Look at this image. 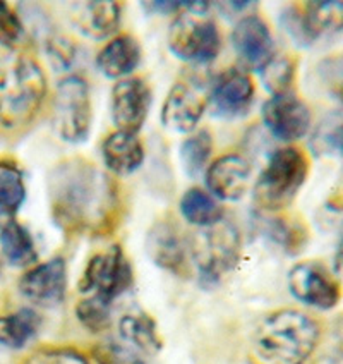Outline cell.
<instances>
[{"mask_svg": "<svg viewBox=\"0 0 343 364\" xmlns=\"http://www.w3.org/2000/svg\"><path fill=\"white\" fill-rule=\"evenodd\" d=\"M52 218L65 232L105 234L121 215V191L107 172L82 156L62 160L48 177Z\"/></svg>", "mask_w": 343, "mask_h": 364, "instance_id": "6da1fadb", "label": "cell"}, {"mask_svg": "<svg viewBox=\"0 0 343 364\" xmlns=\"http://www.w3.org/2000/svg\"><path fill=\"white\" fill-rule=\"evenodd\" d=\"M47 97L41 65L24 52L0 53V129L19 131L35 121Z\"/></svg>", "mask_w": 343, "mask_h": 364, "instance_id": "7a4b0ae2", "label": "cell"}, {"mask_svg": "<svg viewBox=\"0 0 343 364\" xmlns=\"http://www.w3.org/2000/svg\"><path fill=\"white\" fill-rule=\"evenodd\" d=\"M320 325L309 314L280 309L259 323L254 347L266 364H305L320 344Z\"/></svg>", "mask_w": 343, "mask_h": 364, "instance_id": "3957f363", "label": "cell"}, {"mask_svg": "<svg viewBox=\"0 0 343 364\" xmlns=\"http://www.w3.org/2000/svg\"><path fill=\"white\" fill-rule=\"evenodd\" d=\"M307 173L309 159L303 150L288 146L273 151L256 182V205L266 212L287 208L299 194Z\"/></svg>", "mask_w": 343, "mask_h": 364, "instance_id": "277c9868", "label": "cell"}, {"mask_svg": "<svg viewBox=\"0 0 343 364\" xmlns=\"http://www.w3.org/2000/svg\"><path fill=\"white\" fill-rule=\"evenodd\" d=\"M208 2H185L168 28V48L180 60L205 65L220 53L222 38L217 24L206 16Z\"/></svg>", "mask_w": 343, "mask_h": 364, "instance_id": "5b68a950", "label": "cell"}, {"mask_svg": "<svg viewBox=\"0 0 343 364\" xmlns=\"http://www.w3.org/2000/svg\"><path fill=\"white\" fill-rule=\"evenodd\" d=\"M191 255L201 282L214 285L237 264L241 258V234L234 223L225 218L214 225L202 227L191 241Z\"/></svg>", "mask_w": 343, "mask_h": 364, "instance_id": "8992f818", "label": "cell"}, {"mask_svg": "<svg viewBox=\"0 0 343 364\" xmlns=\"http://www.w3.org/2000/svg\"><path fill=\"white\" fill-rule=\"evenodd\" d=\"M93 122L89 88L80 76H67L59 82L53 97L52 126L62 141H86Z\"/></svg>", "mask_w": 343, "mask_h": 364, "instance_id": "52a82bcc", "label": "cell"}, {"mask_svg": "<svg viewBox=\"0 0 343 364\" xmlns=\"http://www.w3.org/2000/svg\"><path fill=\"white\" fill-rule=\"evenodd\" d=\"M282 26L299 47H311L321 36L343 31V0L292 4L282 12Z\"/></svg>", "mask_w": 343, "mask_h": 364, "instance_id": "ba28073f", "label": "cell"}, {"mask_svg": "<svg viewBox=\"0 0 343 364\" xmlns=\"http://www.w3.org/2000/svg\"><path fill=\"white\" fill-rule=\"evenodd\" d=\"M132 279V267L122 247L111 246L109 251L89 259L80 280V291L111 304L131 287Z\"/></svg>", "mask_w": 343, "mask_h": 364, "instance_id": "9c48e42d", "label": "cell"}, {"mask_svg": "<svg viewBox=\"0 0 343 364\" xmlns=\"http://www.w3.org/2000/svg\"><path fill=\"white\" fill-rule=\"evenodd\" d=\"M288 289L297 301L311 308L328 311L340 303L342 287L337 277L325 263L309 262L297 263L288 273Z\"/></svg>", "mask_w": 343, "mask_h": 364, "instance_id": "30bf717a", "label": "cell"}, {"mask_svg": "<svg viewBox=\"0 0 343 364\" xmlns=\"http://www.w3.org/2000/svg\"><path fill=\"white\" fill-rule=\"evenodd\" d=\"M261 115L266 129L280 141H297L311 127V110L292 91L275 95L264 102Z\"/></svg>", "mask_w": 343, "mask_h": 364, "instance_id": "8fae6325", "label": "cell"}, {"mask_svg": "<svg viewBox=\"0 0 343 364\" xmlns=\"http://www.w3.org/2000/svg\"><path fill=\"white\" fill-rule=\"evenodd\" d=\"M151 88L141 77H126L111 90V121L122 132L138 134L151 109Z\"/></svg>", "mask_w": 343, "mask_h": 364, "instance_id": "7c38bea8", "label": "cell"}, {"mask_svg": "<svg viewBox=\"0 0 343 364\" xmlns=\"http://www.w3.org/2000/svg\"><path fill=\"white\" fill-rule=\"evenodd\" d=\"M67 289V264L65 259L57 258L36 264L19 279V291L41 308H55L65 299Z\"/></svg>", "mask_w": 343, "mask_h": 364, "instance_id": "4fadbf2b", "label": "cell"}, {"mask_svg": "<svg viewBox=\"0 0 343 364\" xmlns=\"http://www.w3.org/2000/svg\"><path fill=\"white\" fill-rule=\"evenodd\" d=\"M232 47L239 60L249 71H261L275 53V40L266 21L259 16H246L235 24Z\"/></svg>", "mask_w": 343, "mask_h": 364, "instance_id": "5bb4252c", "label": "cell"}, {"mask_svg": "<svg viewBox=\"0 0 343 364\" xmlns=\"http://www.w3.org/2000/svg\"><path fill=\"white\" fill-rule=\"evenodd\" d=\"M254 100V82L244 69H230L214 80L208 103L213 114L225 121L242 117L249 112Z\"/></svg>", "mask_w": 343, "mask_h": 364, "instance_id": "9a60e30c", "label": "cell"}, {"mask_svg": "<svg viewBox=\"0 0 343 364\" xmlns=\"http://www.w3.org/2000/svg\"><path fill=\"white\" fill-rule=\"evenodd\" d=\"M208 107V97L192 82H177L168 91L162 107V122L170 131L189 134L196 129Z\"/></svg>", "mask_w": 343, "mask_h": 364, "instance_id": "2e32d148", "label": "cell"}, {"mask_svg": "<svg viewBox=\"0 0 343 364\" xmlns=\"http://www.w3.org/2000/svg\"><path fill=\"white\" fill-rule=\"evenodd\" d=\"M251 164L241 155H223L206 171L209 193L223 201H239L249 189Z\"/></svg>", "mask_w": 343, "mask_h": 364, "instance_id": "e0dca14e", "label": "cell"}, {"mask_svg": "<svg viewBox=\"0 0 343 364\" xmlns=\"http://www.w3.org/2000/svg\"><path fill=\"white\" fill-rule=\"evenodd\" d=\"M69 18L77 31L93 40H105L119 30L122 4L115 0L72 2Z\"/></svg>", "mask_w": 343, "mask_h": 364, "instance_id": "ac0fdd59", "label": "cell"}, {"mask_svg": "<svg viewBox=\"0 0 343 364\" xmlns=\"http://www.w3.org/2000/svg\"><path fill=\"white\" fill-rule=\"evenodd\" d=\"M146 253L156 267L177 273L187 272V244L170 220H160L148 230Z\"/></svg>", "mask_w": 343, "mask_h": 364, "instance_id": "d6986e66", "label": "cell"}, {"mask_svg": "<svg viewBox=\"0 0 343 364\" xmlns=\"http://www.w3.org/2000/svg\"><path fill=\"white\" fill-rule=\"evenodd\" d=\"M103 162L115 176H131L144 162V148L139 138L131 132L115 131L102 146Z\"/></svg>", "mask_w": 343, "mask_h": 364, "instance_id": "ffe728a7", "label": "cell"}, {"mask_svg": "<svg viewBox=\"0 0 343 364\" xmlns=\"http://www.w3.org/2000/svg\"><path fill=\"white\" fill-rule=\"evenodd\" d=\"M141 62V47L131 35H119L102 48L97 57V65L103 76L121 80L129 76Z\"/></svg>", "mask_w": 343, "mask_h": 364, "instance_id": "44dd1931", "label": "cell"}, {"mask_svg": "<svg viewBox=\"0 0 343 364\" xmlns=\"http://www.w3.org/2000/svg\"><path fill=\"white\" fill-rule=\"evenodd\" d=\"M0 250L4 258L18 268L30 267L38 258L31 234L16 218H6L0 227Z\"/></svg>", "mask_w": 343, "mask_h": 364, "instance_id": "7402d4cb", "label": "cell"}, {"mask_svg": "<svg viewBox=\"0 0 343 364\" xmlns=\"http://www.w3.org/2000/svg\"><path fill=\"white\" fill-rule=\"evenodd\" d=\"M40 326V314L30 308L0 316V346L12 350L24 349L38 335Z\"/></svg>", "mask_w": 343, "mask_h": 364, "instance_id": "603a6c76", "label": "cell"}, {"mask_svg": "<svg viewBox=\"0 0 343 364\" xmlns=\"http://www.w3.org/2000/svg\"><path fill=\"white\" fill-rule=\"evenodd\" d=\"M119 332L124 341L136 350H141L150 355L162 350V341L156 332V325L148 314L134 313L122 316L121 323H119Z\"/></svg>", "mask_w": 343, "mask_h": 364, "instance_id": "cb8c5ba5", "label": "cell"}, {"mask_svg": "<svg viewBox=\"0 0 343 364\" xmlns=\"http://www.w3.org/2000/svg\"><path fill=\"white\" fill-rule=\"evenodd\" d=\"M180 212L192 225L209 227L223 220V208L209 193L201 188H192L184 193L180 200Z\"/></svg>", "mask_w": 343, "mask_h": 364, "instance_id": "d4e9b609", "label": "cell"}, {"mask_svg": "<svg viewBox=\"0 0 343 364\" xmlns=\"http://www.w3.org/2000/svg\"><path fill=\"white\" fill-rule=\"evenodd\" d=\"M26 200V186L23 172L11 160H0V213L14 218Z\"/></svg>", "mask_w": 343, "mask_h": 364, "instance_id": "484cf974", "label": "cell"}, {"mask_svg": "<svg viewBox=\"0 0 343 364\" xmlns=\"http://www.w3.org/2000/svg\"><path fill=\"white\" fill-rule=\"evenodd\" d=\"M213 153V138L208 131L202 129L187 136L180 144V162L184 172L191 179L200 177Z\"/></svg>", "mask_w": 343, "mask_h": 364, "instance_id": "4316f807", "label": "cell"}, {"mask_svg": "<svg viewBox=\"0 0 343 364\" xmlns=\"http://www.w3.org/2000/svg\"><path fill=\"white\" fill-rule=\"evenodd\" d=\"M295 60L290 55H275L266 65L259 71L263 86L275 95L288 93L295 80Z\"/></svg>", "mask_w": 343, "mask_h": 364, "instance_id": "83f0119b", "label": "cell"}, {"mask_svg": "<svg viewBox=\"0 0 343 364\" xmlns=\"http://www.w3.org/2000/svg\"><path fill=\"white\" fill-rule=\"evenodd\" d=\"M76 316L86 330L100 333L111 323V304L97 296H89L77 304Z\"/></svg>", "mask_w": 343, "mask_h": 364, "instance_id": "f1b7e54d", "label": "cell"}, {"mask_svg": "<svg viewBox=\"0 0 343 364\" xmlns=\"http://www.w3.org/2000/svg\"><path fill=\"white\" fill-rule=\"evenodd\" d=\"M317 76L330 97L343 105V53L321 60L317 64Z\"/></svg>", "mask_w": 343, "mask_h": 364, "instance_id": "f546056e", "label": "cell"}, {"mask_svg": "<svg viewBox=\"0 0 343 364\" xmlns=\"http://www.w3.org/2000/svg\"><path fill=\"white\" fill-rule=\"evenodd\" d=\"M24 38V24L14 9L6 2H0V45L14 48Z\"/></svg>", "mask_w": 343, "mask_h": 364, "instance_id": "4dcf8cb0", "label": "cell"}, {"mask_svg": "<svg viewBox=\"0 0 343 364\" xmlns=\"http://www.w3.org/2000/svg\"><path fill=\"white\" fill-rule=\"evenodd\" d=\"M94 359L98 364H146V361L136 350L115 342H105L94 347Z\"/></svg>", "mask_w": 343, "mask_h": 364, "instance_id": "1f68e13d", "label": "cell"}, {"mask_svg": "<svg viewBox=\"0 0 343 364\" xmlns=\"http://www.w3.org/2000/svg\"><path fill=\"white\" fill-rule=\"evenodd\" d=\"M24 364H89L88 359L81 353L72 349H55V347H47L33 353Z\"/></svg>", "mask_w": 343, "mask_h": 364, "instance_id": "d6a6232c", "label": "cell"}, {"mask_svg": "<svg viewBox=\"0 0 343 364\" xmlns=\"http://www.w3.org/2000/svg\"><path fill=\"white\" fill-rule=\"evenodd\" d=\"M48 50H50L48 53H52L55 64L60 65V68H69V64L74 59V47L67 40H53Z\"/></svg>", "mask_w": 343, "mask_h": 364, "instance_id": "836d02e7", "label": "cell"}, {"mask_svg": "<svg viewBox=\"0 0 343 364\" xmlns=\"http://www.w3.org/2000/svg\"><path fill=\"white\" fill-rule=\"evenodd\" d=\"M144 9L148 12H156V14H173V12H180L185 7V2H146L143 4Z\"/></svg>", "mask_w": 343, "mask_h": 364, "instance_id": "e575fe53", "label": "cell"}, {"mask_svg": "<svg viewBox=\"0 0 343 364\" xmlns=\"http://www.w3.org/2000/svg\"><path fill=\"white\" fill-rule=\"evenodd\" d=\"M312 364H343V358H338V355H323V358L316 359Z\"/></svg>", "mask_w": 343, "mask_h": 364, "instance_id": "d590c367", "label": "cell"}, {"mask_svg": "<svg viewBox=\"0 0 343 364\" xmlns=\"http://www.w3.org/2000/svg\"><path fill=\"white\" fill-rule=\"evenodd\" d=\"M334 146L340 148V151L343 153V124L340 127H338L337 132H334V139H333Z\"/></svg>", "mask_w": 343, "mask_h": 364, "instance_id": "8d00e7d4", "label": "cell"}, {"mask_svg": "<svg viewBox=\"0 0 343 364\" xmlns=\"http://www.w3.org/2000/svg\"><path fill=\"white\" fill-rule=\"evenodd\" d=\"M337 262H338V264H343V227H342V235H340V242H338V253H337Z\"/></svg>", "mask_w": 343, "mask_h": 364, "instance_id": "74e56055", "label": "cell"}]
</instances>
